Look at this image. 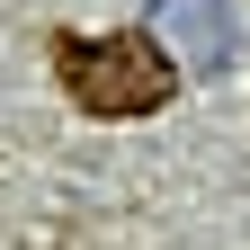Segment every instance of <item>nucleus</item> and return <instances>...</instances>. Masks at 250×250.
Segmentation results:
<instances>
[{
  "label": "nucleus",
  "instance_id": "nucleus-1",
  "mask_svg": "<svg viewBox=\"0 0 250 250\" xmlns=\"http://www.w3.org/2000/svg\"><path fill=\"white\" fill-rule=\"evenodd\" d=\"M179 62L152 27H116V36H54V89L72 99V116L89 125H134L161 116L179 99Z\"/></svg>",
  "mask_w": 250,
  "mask_h": 250
},
{
  "label": "nucleus",
  "instance_id": "nucleus-2",
  "mask_svg": "<svg viewBox=\"0 0 250 250\" xmlns=\"http://www.w3.org/2000/svg\"><path fill=\"white\" fill-rule=\"evenodd\" d=\"M143 27L170 45V62H179L188 81L232 72V54H241V18H232V0H152Z\"/></svg>",
  "mask_w": 250,
  "mask_h": 250
}]
</instances>
